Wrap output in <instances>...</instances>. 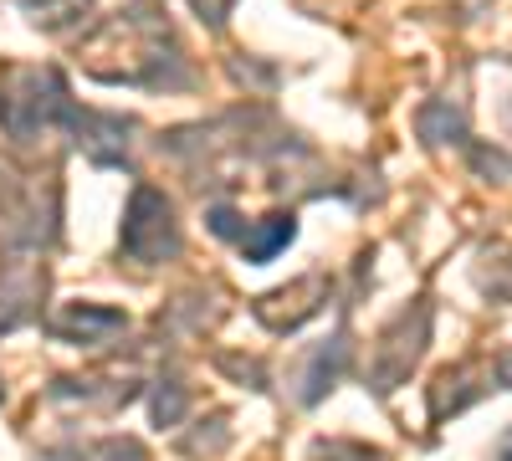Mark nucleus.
<instances>
[{
    "label": "nucleus",
    "mask_w": 512,
    "mask_h": 461,
    "mask_svg": "<svg viewBox=\"0 0 512 461\" xmlns=\"http://www.w3.org/2000/svg\"><path fill=\"white\" fill-rule=\"evenodd\" d=\"M16 6H21L26 21L41 26V31H67V26H77L82 16H88L93 0H16Z\"/></svg>",
    "instance_id": "nucleus-4"
},
{
    "label": "nucleus",
    "mask_w": 512,
    "mask_h": 461,
    "mask_svg": "<svg viewBox=\"0 0 512 461\" xmlns=\"http://www.w3.org/2000/svg\"><path fill=\"white\" fill-rule=\"evenodd\" d=\"M123 251L134 262H164L180 251V231H175V211H169V200L149 185L134 190L128 200V221H123Z\"/></svg>",
    "instance_id": "nucleus-2"
},
{
    "label": "nucleus",
    "mask_w": 512,
    "mask_h": 461,
    "mask_svg": "<svg viewBox=\"0 0 512 461\" xmlns=\"http://www.w3.org/2000/svg\"><path fill=\"white\" fill-rule=\"evenodd\" d=\"M67 113V93L52 67H11L0 82V123L11 139H36L47 123Z\"/></svg>",
    "instance_id": "nucleus-1"
},
{
    "label": "nucleus",
    "mask_w": 512,
    "mask_h": 461,
    "mask_svg": "<svg viewBox=\"0 0 512 461\" xmlns=\"http://www.w3.org/2000/svg\"><path fill=\"white\" fill-rule=\"evenodd\" d=\"M292 231H297V226H292V216H272V221H267V231L256 236V241H241V251H246L251 262H267V257H277V246H287V241H292Z\"/></svg>",
    "instance_id": "nucleus-5"
},
{
    "label": "nucleus",
    "mask_w": 512,
    "mask_h": 461,
    "mask_svg": "<svg viewBox=\"0 0 512 461\" xmlns=\"http://www.w3.org/2000/svg\"><path fill=\"white\" fill-rule=\"evenodd\" d=\"M123 328V313H108V308H67L57 318V333L72 344H108V333Z\"/></svg>",
    "instance_id": "nucleus-3"
},
{
    "label": "nucleus",
    "mask_w": 512,
    "mask_h": 461,
    "mask_svg": "<svg viewBox=\"0 0 512 461\" xmlns=\"http://www.w3.org/2000/svg\"><path fill=\"white\" fill-rule=\"evenodd\" d=\"M190 6L200 11V21H210V26H221V21L231 16V6H236V0H190Z\"/></svg>",
    "instance_id": "nucleus-6"
}]
</instances>
